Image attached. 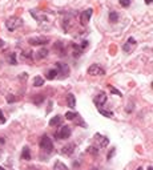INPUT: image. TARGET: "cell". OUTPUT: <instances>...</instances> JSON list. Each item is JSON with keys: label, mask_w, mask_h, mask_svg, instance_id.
Returning <instances> with one entry per match:
<instances>
[{"label": "cell", "mask_w": 153, "mask_h": 170, "mask_svg": "<svg viewBox=\"0 0 153 170\" xmlns=\"http://www.w3.org/2000/svg\"><path fill=\"white\" fill-rule=\"evenodd\" d=\"M24 21L21 17H17V16H12L10 17V19L5 21V27L8 31H15L17 29V28H20V27H23Z\"/></svg>", "instance_id": "1"}, {"label": "cell", "mask_w": 153, "mask_h": 170, "mask_svg": "<svg viewBox=\"0 0 153 170\" xmlns=\"http://www.w3.org/2000/svg\"><path fill=\"white\" fill-rule=\"evenodd\" d=\"M40 149H41L43 151H45V153H48V154L53 151V142H52V140H51L48 136H45V134L40 138Z\"/></svg>", "instance_id": "2"}, {"label": "cell", "mask_w": 153, "mask_h": 170, "mask_svg": "<svg viewBox=\"0 0 153 170\" xmlns=\"http://www.w3.org/2000/svg\"><path fill=\"white\" fill-rule=\"evenodd\" d=\"M88 75L91 76H104L105 75V69L103 66H100L99 64H92V65L88 68Z\"/></svg>", "instance_id": "3"}, {"label": "cell", "mask_w": 153, "mask_h": 170, "mask_svg": "<svg viewBox=\"0 0 153 170\" xmlns=\"http://www.w3.org/2000/svg\"><path fill=\"white\" fill-rule=\"evenodd\" d=\"M71 134H72V130H71L69 126H61L60 128V130L57 132L55 136H56V138H59V140H68V138L71 137Z\"/></svg>", "instance_id": "4"}, {"label": "cell", "mask_w": 153, "mask_h": 170, "mask_svg": "<svg viewBox=\"0 0 153 170\" xmlns=\"http://www.w3.org/2000/svg\"><path fill=\"white\" fill-rule=\"evenodd\" d=\"M56 71H57V75H61L60 76L61 79H64V77H67L69 75V68L64 62H56Z\"/></svg>", "instance_id": "5"}, {"label": "cell", "mask_w": 153, "mask_h": 170, "mask_svg": "<svg viewBox=\"0 0 153 170\" xmlns=\"http://www.w3.org/2000/svg\"><path fill=\"white\" fill-rule=\"evenodd\" d=\"M92 13H93L92 8H88V10H85V11H83V12H81V15H80V21H81V25L85 27L86 24L89 23L91 17H92Z\"/></svg>", "instance_id": "6"}, {"label": "cell", "mask_w": 153, "mask_h": 170, "mask_svg": "<svg viewBox=\"0 0 153 170\" xmlns=\"http://www.w3.org/2000/svg\"><path fill=\"white\" fill-rule=\"evenodd\" d=\"M95 142H96V145H97V147H105L106 145L109 144V140L105 137V136H103V134H99V133H96L95 134Z\"/></svg>", "instance_id": "7"}, {"label": "cell", "mask_w": 153, "mask_h": 170, "mask_svg": "<svg viewBox=\"0 0 153 170\" xmlns=\"http://www.w3.org/2000/svg\"><path fill=\"white\" fill-rule=\"evenodd\" d=\"M106 98H108L106 93H105V92L101 90V92L99 93V95L96 96V97L93 98V101H95V104H96L97 108H101V106H103V105L106 102Z\"/></svg>", "instance_id": "8"}, {"label": "cell", "mask_w": 153, "mask_h": 170, "mask_svg": "<svg viewBox=\"0 0 153 170\" xmlns=\"http://www.w3.org/2000/svg\"><path fill=\"white\" fill-rule=\"evenodd\" d=\"M136 45H137V42H136V40L133 39V37H129V39L126 40V42L123 45V49H124V52H132L133 49L136 48Z\"/></svg>", "instance_id": "9"}, {"label": "cell", "mask_w": 153, "mask_h": 170, "mask_svg": "<svg viewBox=\"0 0 153 170\" xmlns=\"http://www.w3.org/2000/svg\"><path fill=\"white\" fill-rule=\"evenodd\" d=\"M75 150H76V145L73 142H71V144L61 147V154H64V156H72L75 153Z\"/></svg>", "instance_id": "10"}, {"label": "cell", "mask_w": 153, "mask_h": 170, "mask_svg": "<svg viewBox=\"0 0 153 170\" xmlns=\"http://www.w3.org/2000/svg\"><path fill=\"white\" fill-rule=\"evenodd\" d=\"M48 41H49L48 37H32V39L28 40V42H30L31 45H44Z\"/></svg>", "instance_id": "11"}, {"label": "cell", "mask_w": 153, "mask_h": 170, "mask_svg": "<svg viewBox=\"0 0 153 170\" xmlns=\"http://www.w3.org/2000/svg\"><path fill=\"white\" fill-rule=\"evenodd\" d=\"M67 104H68V106H69L71 109L76 108V97H75L72 93H68V96H67Z\"/></svg>", "instance_id": "12"}, {"label": "cell", "mask_w": 153, "mask_h": 170, "mask_svg": "<svg viewBox=\"0 0 153 170\" xmlns=\"http://www.w3.org/2000/svg\"><path fill=\"white\" fill-rule=\"evenodd\" d=\"M21 160H24V161H30L31 160V150H30V147H27V146L23 147V151H21Z\"/></svg>", "instance_id": "13"}, {"label": "cell", "mask_w": 153, "mask_h": 170, "mask_svg": "<svg viewBox=\"0 0 153 170\" xmlns=\"http://www.w3.org/2000/svg\"><path fill=\"white\" fill-rule=\"evenodd\" d=\"M61 124V116H55L49 120V126H57V125Z\"/></svg>", "instance_id": "14"}, {"label": "cell", "mask_w": 153, "mask_h": 170, "mask_svg": "<svg viewBox=\"0 0 153 170\" xmlns=\"http://www.w3.org/2000/svg\"><path fill=\"white\" fill-rule=\"evenodd\" d=\"M53 170H68L65 164H63L61 161H56L55 165H53Z\"/></svg>", "instance_id": "15"}, {"label": "cell", "mask_w": 153, "mask_h": 170, "mask_svg": "<svg viewBox=\"0 0 153 170\" xmlns=\"http://www.w3.org/2000/svg\"><path fill=\"white\" fill-rule=\"evenodd\" d=\"M120 19V15L117 12H115V11H110L109 12V21L110 23H117Z\"/></svg>", "instance_id": "16"}, {"label": "cell", "mask_w": 153, "mask_h": 170, "mask_svg": "<svg viewBox=\"0 0 153 170\" xmlns=\"http://www.w3.org/2000/svg\"><path fill=\"white\" fill-rule=\"evenodd\" d=\"M47 80H53V79H56L57 77V71L56 69H51V71H48L45 75Z\"/></svg>", "instance_id": "17"}, {"label": "cell", "mask_w": 153, "mask_h": 170, "mask_svg": "<svg viewBox=\"0 0 153 170\" xmlns=\"http://www.w3.org/2000/svg\"><path fill=\"white\" fill-rule=\"evenodd\" d=\"M41 85H44V79L40 76H36L33 79V86H41Z\"/></svg>", "instance_id": "18"}, {"label": "cell", "mask_w": 153, "mask_h": 170, "mask_svg": "<svg viewBox=\"0 0 153 170\" xmlns=\"http://www.w3.org/2000/svg\"><path fill=\"white\" fill-rule=\"evenodd\" d=\"M48 56V51L47 49H40L39 52H36V59H44V57H47Z\"/></svg>", "instance_id": "19"}, {"label": "cell", "mask_w": 153, "mask_h": 170, "mask_svg": "<svg viewBox=\"0 0 153 170\" xmlns=\"http://www.w3.org/2000/svg\"><path fill=\"white\" fill-rule=\"evenodd\" d=\"M97 109H99V112L104 116V117H108V118L113 117V112H112V110H104L103 108H97Z\"/></svg>", "instance_id": "20"}, {"label": "cell", "mask_w": 153, "mask_h": 170, "mask_svg": "<svg viewBox=\"0 0 153 170\" xmlns=\"http://www.w3.org/2000/svg\"><path fill=\"white\" fill-rule=\"evenodd\" d=\"M76 116H77V113H75V112H67L65 113V118L69 120V121H73L76 118Z\"/></svg>", "instance_id": "21"}, {"label": "cell", "mask_w": 153, "mask_h": 170, "mask_svg": "<svg viewBox=\"0 0 153 170\" xmlns=\"http://www.w3.org/2000/svg\"><path fill=\"white\" fill-rule=\"evenodd\" d=\"M8 61H10L11 65H15L16 64V56H15V53H11L10 59H8Z\"/></svg>", "instance_id": "22"}, {"label": "cell", "mask_w": 153, "mask_h": 170, "mask_svg": "<svg viewBox=\"0 0 153 170\" xmlns=\"http://www.w3.org/2000/svg\"><path fill=\"white\" fill-rule=\"evenodd\" d=\"M130 3H132V0H120V4L123 7H125V8H128L130 5Z\"/></svg>", "instance_id": "23"}, {"label": "cell", "mask_w": 153, "mask_h": 170, "mask_svg": "<svg viewBox=\"0 0 153 170\" xmlns=\"http://www.w3.org/2000/svg\"><path fill=\"white\" fill-rule=\"evenodd\" d=\"M86 151H88V153H92V154H97L99 153V149H97L96 146H89Z\"/></svg>", "instance_id": "24"}, {"label": "cell", "mask_w": 153, "mask_h": 170, "mask_svg": "<svg viewBox=\"0 0 153 170\" xmlns=\"http://www.w3.org/2000/svg\"><path fill=\"white\" fill-rule=\"evenodd\" d=\"M109 88H110V93H115V95H117V96H123V95H121V92L117 90L115 86H110V85H109Z\"/></svg>", "instance_id": "25"}, {"label": "cell", "mask_w": 153, "mask_h": 170, "mask_svg": "<svg viewBox=\"0 0 153 170\" xmlns=\"http://www.w3.org/2000/svg\"><path fill=\"white\" fill-rule=\"evenodd\" d=\"M43 100H44L43 95H37V98H35V100H33V102H35V104H40Z\"/></svg>", "instance_id": "26"}, {"label": "cell", "mask_w": 153, "mask_h": 170, "mask_svg": "<svg viewBox=\"0 0 153 170\" xmlns=\"http://www.w3.org/2000/svg\"><path fill=\"white\" fill-rule=\"evenodd\" d=\"M4 122H5V118L3 116V110L0 109V124H4Z\"/></svg>", "instance_id": "27"}, {"label": "cell", "mask_w": 153, "mask_h": 170, "mask_svg": "<svg viewBox=\"0 0 153 170\" xmlns=\"http://www.w3.org/2000/svg\"><path fill=\"white\" fill-rule=\"evenodd\" d=\"M15 100H16V98L13 97L12 95H8V96H7V101H8V102H12V101H15Z\"/></svg>", "instance_id": "28"}, {"label": "cell", "mask_w": 153, "mask_h": 170, "mask_svg": "<svg viewBox=\"0 0 153 170\" xmlns=\"http://www.w3.org/2000/svg\"><path fill=\"white\" fill-rule=\"evenodd\" d=\"M19 79L21 80V81H23V80H27L28 79V75H27V73H21V76H20Z\"/></svg>", "instance_id": "29"}, {"label": "cell", "mask_w": 153, "mask_h": 170, "mask_svg": "<svg viewBox=\"0 0 153 170\" xmlns=\"http://www.w3.org/2000/svg\"><path fill=\"white\" fill-rule=\"evenodd\" d=\"M115 151H116V150H115V149H113V150H112V151H110V153H109V154H108V160H110V158H112V157H113V154H115Z\"/></svg>", "instance_id": "30"}, {"label": "cell", "mask_w": 153, "mask_h": 170, "mask_svg": "<svg viewBox=\"0 0 153 170\" xmlns=\"http://www.w3.org/2000/svg\"><path fill=\"white\" fill-rule=\"evenodd\" d=\"M3 47H4V41L0 39V48H3Z\"/></svg>", "instance_id": "31"}, {"label": "cell", "mask_w": 153, "mask_h": 170, "mask_svg": "<svg viewBox=\"0 0 153 170\" xmlns=\"http://www.w3.org/2000/svg\"><path fill=\"white\" fill-rule=\"evenodd\" d=\"M4 142H5V140L3 137H0V144H4Z\"/></svg>", "instance_id": "32"}, {"label": "cell", "mask_w": 153, "mask_h": 170, "mask_svg": "<svg viewBox=\"0 0 153 170\" xmlns=\"http://www.w3.org/2000/svg\"><path fill=\"white\" fill-rule=\"evenodd\" d=\"M152 3V0H145V4H150Z\"/></svg>", "instance_id": "33"}, {"label": "cell", "mask_w": 153, "mask_h": 170, "mask_svg": "<svg viewBox=\"0 0 153 170\" xmlns=\"http://www.w3.org/2000/svg\"><path fill=\"white\" fill-rule=\"evenodd\" d=\"M0 170H5V169H4V167H3V166H0Z\"/></svg>", "instance_id": "34"}, {"label": "cell", "mask_w": 153, "mask_h": 170, "mask_svg": "<svg viewBox=\"0 0 153 170\" xmlns=\"http://www.w3.org/2000/svg\"><path fill=\"white\" fill-rule=\"evenodd\" d=\"M148 170H153V169H152V166H149V167H148Z\"/></svg>", "instance_id": "35"}]
</instances>
